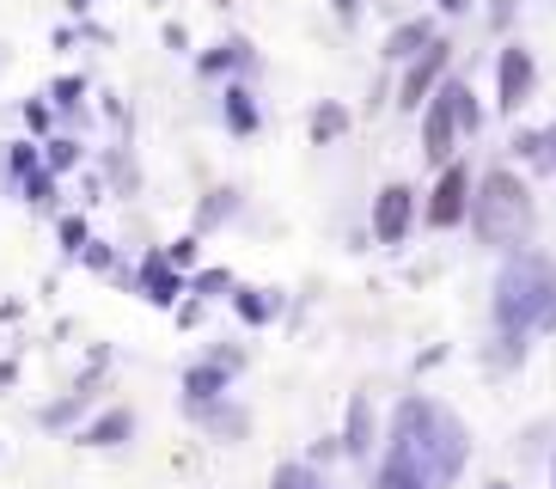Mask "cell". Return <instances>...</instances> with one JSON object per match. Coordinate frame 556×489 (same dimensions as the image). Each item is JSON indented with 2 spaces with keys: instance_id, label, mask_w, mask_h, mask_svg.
<instances>
[{
  "instance_id": "cell-1",
  "label": "cell",
  "mask_w": 556,
  "mask_h": 489,
  "mask_svg": "<svg viewBox=\"0 0 556 489\" xmlns=\"http://www.w3.org/2000/svg\"><path fill=\"white\" fill-rule=\"evenodd\" d=\"M386 447H397L428 477V489H453L465 477V465H471V428H465V416L434 404L428 391H409L404 404H397Z\"/></svg>"
},
{
  "instance_id": "cell-2",
  "label": "cell",
  "mask_w": 556,
  "mask_h": 489,
  "mask_svg": "<svg viewBox=\"0 0 556 489\" xmlns=\"http://www.w3.org/2000/svg\"><path fill=\"white\" fill-rule=\"evenodd\" d=\"M490 312L495 330L507 337H539V330H556V258L551 251H507L502 269H495L490 288Z\"/></svg>"
},
{
  "instance_id": "cell-3",
  "label": "cell",
  "mask_w": 556,
  "mask_h": 489,
  "mask_svg": "<svg viewBox=\"0 0 556 489\" xmlns=\"http://www.w3.org/2000/svg\"><path fill=\"white\" fill-rule=\"evenodd\" d=\"M471 233L477 244H490V251H526L532 244V221H539V202H532V184L520 172H507V165H490L483 184H471Z\"/></svg>"
},
{
  "instance_id": "cell-4",
  "label": "cell",
  "mask_w": 556,
  "mask_h": 489,
  "mask_svg": "<svg viewBox=\"0 0 556 489\" xmlns=\"http://www.w3.org/2000/svg\"><path fill=\"white\" fill-rule=\"evenodd\" d=\"M532 92H539V55L507 37V43L495 49V111H502V116L526 111Z\"/></svg>"
},
{
  "instance_id": "cell-5",
  "label": "cell",
  "mask_w": 556,
  "mask_h": 489,
  "mask_svg": "<svg viewBox=\"0 0 556 489\" xmlns=\"http://www.w3.org/2000/svg\"><path fill=\"white\" fill-rule=\"evenodd\" d=\"M446 67H453V43H446V37H434L422 55H409V62L397 67V111H422L428 98L441 92Z\"/></svg>"
},
{
  "instance_id": "cell-6",
  "label": "cell",
  "mask_w": 556,
  "mask_h": 489,
  "mask_svg": "<svg viewBox=\"0 0 556 489\" xmlns=\"http://www.w3.org/2000/svg\"><path fill=\"white\" fill-rule=\"evenodd\" d=\"M465 214H471V172L458 160H446L441 172H434V190H428V202H422V221L434 233H453V227H465Z\"/></svg>"
},
{
  "instance_id": "cell-7",
  "label": "cell",
  "mask_w": 556,
  "mask_h": 489,
  "mask_svg": "<svg viewBox=\"0 0 556 489\" xmlns=\"http://www.w3.org/2000/svg\"><path fill=\"white\" fill-rule=\"evenodd\" d=\"M245 367V349H214L208 361H197L190 374H184V410L197 404H214V398H227V379Z\"/></svg>"
},
{
  "instance_id": "cell-8",
  "label": "cell",
  "mask_w": 556,
  "mask_h": 489,
  "mask_svg": "<svg viewBox=\"0 0 556 489\" xmlns=\"http://www.w3.org/2000/svg\"><path fill=\"white\" fill-rule=\"evenodd\" d=\"M409 227H416V190H409V184H386V190L374 196V244L397 251V244L409 239Z\"/></svg>"
},
{
  "instance_id": "cell-9",
  "label": "cell",
  "mask_w": 556,
  "mask_h": 489,
  "mask_svg": "<svg viewBox=\"0 0 556 489\" xmlns=\"http://www.w3.org/2000/svg\"><path fill=\"white\" fill-rule=\"evenodd\" d=\"M337 447H343L349 459H367L379 447V410L367 391H349V410H343V435H337Z\"/></svg>"
},
{
  "instance_id": "cell-10",
  "label": "cell",
  "mask_w": 556,
  "mask_h": 489,
  "mask_svg": "<svg viewBox=\"0 0 556 489\" xmlns=\"http://www.w3.org/2000/svg\"><path fill=\"white\" fill-rule=\"evenodd\" d=\"M453 141H458V123H453V111H446V98L434 92L422 104V160L441 172V165L453 160Z\"/></svg>"
},
{
  "instance_id": "cell-11",
  "label": "cell",
  "mask_w": 556,
  "mask_h": 489,
  "mask_svg": "<svg viewBox=\"0 0 556 489\" xmlns=\"http://www.w3.org/2000/svg\"><path fill=\"white\" fill-rule=\"evenodd\" d=\"M441 37V25H434V13H416V18H397L392 25V37H386V62L392 67H404L409 55H422L428 43Z\"/></svg>"
},
{
  "instance_id": "cell-12",
  "label": "cell",
  "mask_w": 556,
  "mask_h": 489,
  "mask_svg": "<svg viewBox=\"0 0 556 489\" xmlns=\"http://www.w3.org/2000/svg\"><path fill=\"white\" fill-rule=\"evenodd\" d=\"M184 288H190V281H184V269H172V258H165V251H148V258H141V300L172 306Z\"/></svg>"
},
{
  "instance_id": "cell-13",
  "label": "cell",
  "mask_w": 556,
  "mask_h": 489,
  "mask_svg": "<svg viewBox=\"0 0 556 489\" xmlns=\"http://www.w3.org/2000/svg\"><path fill=\"white\" fill-rule=\"evenodd\" d=\"M123 440H135V410L129 404L99 410V416L80 428V447H123Z\"/></svg>"
},
{
  "instance_id": "cell-14",
  "label": "cell",
  "mask_w": 556,
  "mask_h": 489,
  "mask_svg": "<svg viewBox=\"0 0 556 489\" xmlns=\"http://www.w3.org/2000/svg\"><path fill=\"white\" fill-rule=\"evenodd\" d=\"M514 160L532 165L539 178H556V123L551 129H520L514 135Z\"/></svg>"
},
{
  "instance_id": "cell-15",
  "label": "cell",
  "mask_w": 556,
  "mask_h": 489,
  "mask_svg": "<svg viewBox=\"0 0 556 489\" xmlns=\"http://www.w3.org/2000/svg\"><path fill=\"white\" fill-rule=\"evenodd\" d=\"M257 55H251L245 37H227V43H214L208 55H197V74L202 80H220V74H239V67H251Z\"/></svg>"
},
{
  "instance_id": "cell-16",
  "label": "cell",
  "mask_w": 556,
  "mask_h": 489,
  "mask_svg": "<svg viewBox=\"0 0 556 489\" xmlns=\"http://www.w3.org/2000/svg\"><path fill=\"white\" fill-rule=\"evenodd\" d=\"M190 416H197V423L208 428L214 440H239V435H245V428H251V416H245V410H239V404H227V398H214V404H197V410H190Z\"/></svg>"
},
{
  "instance_id": "cell-17",
  "label": "cell",
  "mask_w": 556,
  "mask_h": 489,
  "mask_svg": "<svg viewBox=\"0 0 556 489\" xmlns=\"http://www.w3.org/2000/svg\"><path fill=\"white\" fill-rule=\"evenodd\" d=\"M441 98H446V111H453L458 135H477L483 129V104H477V92L465 80H441Z\"/></svg>"
},
{
  "instance_id": "cell-18",
  "label": "cell",
  "mask_w": 556,
  "mask_h": 489,
  "mask_svg": "<svg viewBox=\"0 0 556 489\" xmlns=\"http://www.w3.org/2000/svg\"><path fill=\"white\" fill-rule=\"evenodd\" d=\"M92 374H99V367H92ZM92 374H86L80 386L67 391L62 404H43V410H37V423H43V428H67V423H80L86 404H92Z\"/></svg>"
},
{
  "instance_id": "cell-19",
  "label": "cell",
  "mask_w": 556,
  "mask_h": 489,
  "mask_svg": "<svg viewBox=\"0 0 556 489\" xmlns=\"http://www.w3.org/2000/svg\"><path fill=\"white\" fill-rule=\"evenodd\" d=\"M220 111H227V129L232 135H257L263 129V111H257V98H251V86H227Z\"/></svg>"
},
{
  "instance_id": "cell-20",
  "label": "cell",
  "mask_w": 556,
  "mask_h": 489,
  "mask_svg": "<svg viewBox=\"0 0 556 489\" xmlns=\"http://www.w3.org/2000/svg\"><path fill=\"white\" fill-rule=\"evenodd\" d=\"M374 489H428V477L409 465L397 447H386V459H379V477H374Z\"/></svg>"
},
{
  "instance_id": "cell-21",
  "label": "cell",
  "mask_w": 556,
  "mask_h": 489,
  "mask_svg": "<svg viewBox=\"0 0 556 489\" xmlns=\"http://www.w3.org/2000/svg\"><path fill=\"white\" fill-rule=\"evenodd\" d=\"M232 312H239L245 325H269V318H276V293L269 288H239L232 293Z\"/></svg>"
},
{
  "instance_id": "cell-22",
  "label": "cell",
  "mask_w": 556,
  "mask_h": 489,
  "mask_svg": "<svg viewBox=\"0 0 556 489\" xmlns=\"http://www.w3.org/2000/svg\"><path fill=\"white\" fill-rule=\"evenodd\" d=\"M337 135H349V104H337V98H330V104H318V111H312V141L330 147Z\"/></svg>"
},
{
  "instance_id": "cell-23",
  "label": "cell",
  "mask_w": 556,
  "mask_h": 489,
  "mask_svg": "<svg viewBox=\"0 0 556 489\" xmlns=\"http://www.w3.org/2000/svg\"><path fill=\"white\" fill-rule=\"evenodd\" d=\"M37 147H43V172H55V178L80 165V141L74 135H50V141H37Z\"/></svg>"
},
{
  "instance_id": "cell-24",
  "label": "cell",
  "mask_w": 556,
  "mask_h": 489,
  "mask_svg": "<svg viewBox=\"0 0 556 489\" xmlns=\"http://www.w3.org/2000/svg\"><path fill=\"white\" fill-rule=\"evenodd\" d=\"M232 214H239V190H214L197 209V233H214L220 221H232Z\"/></svg>"
},
{
  "instance_id": "cell-25",
  "label": "cell",
  "mask_w": 556,
  "mask_h": 489,
  "mask_svg": "<svg viewBox=\"0 0 556 489\" xmlns=\"http://www.w3.org/2000/svg\"><path fill=\"white\" fill-rule=\"evenodd\" d=\"M0 165H7V178H31L37 165H43V147H37V141H13Z\"/></svg>"
},
{
  "instance_id": "cell-26",
  "label": "cell",
  "mask_w": 556,
  "mask_h": 489,
  "mask_svg": "<svg viewBox=\"0 0 556 489\" xmlns=\"http://www.w3.org/2000/svg\"><path fill=\"white\" fill-rule=\"evenodd\" d=\"M269 489H318V472H312V459H288V465H276Z\"/></svg>"
},
{
  "instance_id": "cell-27",
  "label": "cell",
  "mask_w": 556,
  "mask_h": 489,
  "mask_svg": "<svg viewBox=\"0 0 556 489\" xmlns=\"http://www.w3.org/2000/svg\"><path fill=\"white\" fill-rule=\"evenodd\" d=\"M18 190H25V202L50 209V202H55V172H43V165H37L31 178H18Z\"/></svg>"
},
{
  "instance_id": "cell-28",
  "label": "cell",
  "mask_w": 556,
  "mask_h": 489,
  "mask_svg": "<svg viewBox=\"0 0 556 489\" xmlns=\"http://www.w3.org/2000/svg\"><path fill=\"white\" fill-rule=\"evenodd\" d=\"M80 98H86V80H80V74H62V80L50 86V104H55V111H80Z\"/></svg>"
},
{
  "instance_id": "cell-29",
  "label": "cell",
  "mask_w": 556,
  "mask_h": 489,
  "mask_svg": "<svg viewBox=\"0 0 556 489\" xmlns=\"http://www.w3.org/2000/svg\"><path fill=\"white\" fill-rule=\"evenodd\" d=\"M50 123H55V104H50V98H31V104H25V129L50 135Z\"/></svg>"
},
{
  "instance_id": "cell-30",
  "label": "cell",
  "mask_w": 556,
  "mask_h": 489,
  "mask_svg": "<svg viewBox=\"0 0 556 489\" xmlns=\"http://www.w3.org/2000/svg\"><path fill=\"white\" fill-rule=\"evenodd\" d=\"M190 288H197L202 300H208V293H227V288H232V276H227V269H202V276L190 281Z\"/></svg>"
},
{
  "instance_id": "cell-31",
  "label": "cell",
  "mask_w": 556,
  "mask_h": 489,
  "mask_svg": "<svg viewBox=\"0 0 556 489\" xmlns=\"http://www.w3.org/2000/svg\"><path fill=\"white\" fill-rule=\"evenodd\" d=\"M514 18H520V0H495L490 7V32H514Z\"/></svg>"
},
{
  "instance_id": "cell-32",
  "label": "cell",
  "mask_w": 556,
  "mask_h": 489,
  "mask_svg": "<svg viewBox=\"0 0 556 489\" xmlns=\"http://www.w3.org/2000/svg\"><path fill=\"white\" fill-rule=\"evenodd\" d=\"M86 239H92V233H86V221H80V214H62V244H67V251H80Z\"/></svg>"
},
{
  "instance_id": "cell-33",
  "label": "cell",
  "mask_w": 556,
  "mask_h": 489,
  "mask_svg": "<svg viewBox=\"0 0 556 489\" xmlns=\"http://www.w3.org/2000/svg\"><path fill=\"white\" fill-rule=\"evenodd\" d=\"M165 258H172V269H190V258H197V239H178Z\"/></svg>"
},
{
  "instance_id": "cell-34",
  "label": "cell",
  "mask_w": 556,
  "mask_h": 489,
  "mask_svg": "<svg viewBox=\"0 0 556 489\" xmlns=\"http://www.w3.org/2000/svg\"><path fill=\"white\" fill-rule=\"evenodd\" d=\"M434 7H441L446 18H458V13H471V0H434Z\"/></svg>"
},
{
  "instance_id": "cell-35",
  "label": "cell",
  "mask_w": 556,
  "mask_h": 489,
  "mask_svg": "<svg viewBox=\"0 0 556 489\" xmlns=\"http://www.w3.org/2000/svg\"><path fill=\"white\" fill-rule=\"evenodd\" d=\"M330 13H337V18H355V13H361V0H330Z\"/></svg>"
},
{
  "instance_id": "cell-36",
  "label": "cell",
  "mask_w": 556,
  "mask_h": 489,
  "mask_svg": "<svg viewBox=\"0 0 556 489\" xmlns=\"http://www.w3.org/2000/svg\"><path fill=\"white\" fill-rule=\"evenodd\" d=\"M92 7H99V0H67V13H74V18H86Z\"/></svg>"
},
{
  "instance_id": "cell-37",
  "label": "cell",
  "mask_w": 556,
  "mask_h": 489,
  "mask_svg": "<svg viewBox=\"0 0 556 489\" xmlns=\"http://www.w3.org/2000/svg\"><path fill=\"white\" fill-rule=\"evenodd\" d=\"M13 374H18L13 361H0V386H13Z\"/></svg>"
},
{
  "instance_id": "cell-38",
  "label": "cell",
  "mask_w": 556,
  "mask_h": 489,
  "mask_svg": "<svg viewBox=\"0 0 556 489\" xmlns=\"http://www.w3.org/2000/svg\"><path fill=\"white\" fill-rule=\"evenodd\" d=\"M7 62H13V55H7V43H0V74H7Z\"/></svg>"
},
{
  "instance_id": "cell-39",
  "label": "cell",
  "mask_w": 556,
  "mask_h": 489,
  "mask_svg": "<svg viewBox=\"0 0 556 489\" xmlns=\"http://www.w3.org/2000/svg\"><path fill=\"white\" fill-rule=\"evenodd\" d=\"M483 489H514V484H483Z\"/></svg>"
},
{
  "instance_id": "cell-40",
  "label": "cell",
  "mask_w": 556,
  "mask_h": 489,
  "mask_svg": "<svg viewBox=\"0 0 556 489\" xmlns=\"http://www.w3.org/2000/svg\"><path fill=\"white\" fill-rule=\"evenodd\" d=\"M551 489H556V472H551Z\"/></svg>"
},
{
  "instance_id": "cell-41",
  "label": "cell",
  "mask_w": 556,
  "mask_h": 489,
  "mask_svg": "<svg viewBox=\"0 0 556 489\" xmlns=\"http://www.w3.org/2000/svg\"><path fill=\"white\" fill-rule=\"evenodd\" d=\"M318 489H325V484H318Z\"/></svg>"
}]
</instances>
